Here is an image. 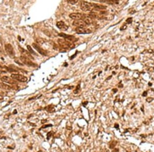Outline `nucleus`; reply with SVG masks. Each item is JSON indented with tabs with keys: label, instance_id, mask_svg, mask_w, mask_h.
<instances>
[{
	"label": "nucleus",
	"instance_id": "f257e3e1",
	"mask_svg": "<svg viewBox=\"0 0 154 152\" xmlns=\"http://www.w3.org/2000/svg\"><path fill=\"white\" fill-rule=\"evenodd\" d=\"M81 9L83 11H92L93 10V4L84 1L81 2Z\"/></svg>",
	"mask_w": 154,
	"mask_h": 152
},
{
	"label": "nucleus",
	"instance_id": "f03ea898",
	"mask_svg": "<svg viewBox=\"0 0 154 152\" xmlns=\"http://www.w3.org/2000/svg\"><path fill=\"white\" fill-rule=\"evenodd\" d=\"M20 60L22 62L23 64L27 65L29 67H37V65L35 64L34 62H33L30 58L25 57L23 55H21L20 57Z\"/></svg>",
	"mask_w": 154,
	"mask_h": 152
},
{
	"label": "nucleus",
	"instance_id": "7ed1b4c3",
	"mask_svg": "<svg viewBox=\"0 0 154 152\" xmlns=\"http://www.w3.org/2000/svg\"><path fill=\"white\" fill-rule=\"evenodd\" d=\"M11 77L15 80H17L21 82H26L27 80V78L26 76L21 74H12L11 75Z\"/></svg>",
	"mask_w": 154,
	"mask_h": 152
},
{
	"label": "nucleus",
	"instance_id": "20e7f679",
	"mask_svg": "<svg viewBox=\"0 0 154 152\" xmlns=\"http://www.w3.org/2000/svg\"><path fill=\"white\" fill-rule=\"evenodd\" d=\"M5 49L9 56L11 57H12L14 56V51L12 46L10 44H6L5 46Z\"/></svg>",
	"mask_w": 154,
	"mask_h": 152
},
{
	"label": "nucleus",
	"instance_id": "39448f33",
	"mask_svg": "<svg viewBox=\"0 0 154 152\" xmlns=\"http://www.w3.org/2000/svg\"><path fill=\"white\" fill-rule=\"evenodd\" d=\"M75 31L78 34H89L91 33L92 31L91 29L85 28H78L77 27L75 29Z\"/></svg>",
	"mask_w": 154,
	"mask_h": 152
},
{
	"label": "nucleus",
	"instance_id": "423d86ee",
	"mask_svg": "<svg viewBox=\"0 0 154 152\" xmlns=\"http://www.w3.org/2000/svg\"><path fill=\"white\" fill-rule=\"evenodd\" d=\"M73 25L74 26H76L78 28H85L87 26V25L82 20H78L74 21L73 23Z\"/></svg>",
	"mask_w": 154,
	"mask_h": 152
},
{
	"label": "nucleus",
	"instance_id": "0eeeda50",
	"mask_svg": "<svg viewBox=\"0 0 154 152\" xmlns=\"http://www.w3.org/2000/svg\"><path fill=\"white\" fill-rule=\"evenodd\" d=\"M32 46L41 54L44 55V56H47V52L45 50L43 49L42 48H41V47H40L38 45H37V44H36V43H33Z\"/></svg>",
	"mask_w": 154,
	"mask_h": 152
},
{
	"label": "nucleus",
	"instance_id": "6e6552de",
	"mask_svg": "<svg viewBox=\"0 0 154 152\" xmlns=\"http://www.w3.org/2000/svg\"><path fill=\"white\" fill-rule=\"evenodd\" d=\"M81 20H83L87 25H91L93 23L92 18L89 15H86V14H83Z\"/></svg>",
	"mask_w": 154,
	"mask_h": 152
},
{
	"label": "nucleus",
	"instance_id": "1a4fd4ad",
	"mask_svg": "<svg viewBox=\"0 0 154 152\" xmlns=\"http://www.w3.org/2000/svg\"><path fill=\"white\" fill-rule=\"evenodd\" d=\"M1 80L3 82H5L6 83L10 84H16V81L14 80L12 78H10L7 76H4L2 78H1Z\"/></svg>",
	"mask_w": 154,
	"mask_h": 152
},
{
	"label": "nucleus",
	"instance_id": "9d476101",
	"mask_svg": "<svg viewBox=\"0 0 154 152\" xmlns=\"http://www.w3.org/2000/svg\"><path fill=\"white\" fill-rule=\"evenodd\" d=\"M19 48V50L20 51L21 53H22L21 55H23V56H24L25 57H27L31 59V60H33V57L31 55V53H30L29 52H28V51H27L26 50H25L23 48H22L21 47H18Z\"/></svg>",
	"mask_w": 154,
	"mask_h": 152
},
{
	"label": "nucleus",
	"instance_id": "9b49d317",
	"mask_svg": "<svg viewBox=\"0 0 154 152\" xmlns=\"http://www.w3.org/2000/svg\"><path fill=\"white\" fill-rule=\"evenodd\" d=\"M57 27L60 29V30H63V31H66L68 28V26L66 25L63 22L60 21L58 22L57 23Z\"/></svg>",
	"mask_w": 154,
	"mask_h": 152
},
{
	"label": "nucleus",
	"instance_id": "f8f14e48",
	"mask_svg": "<svg viewBox=\"0 0 154 152\" xmlns=\"http://www.w3.org/2000/svg\"><path fill=\"white\" fill-rule=\"evenodd\" d=\"M82 16H83V14H81L80 13H70L69 16L71 19L74 20H81Z\"/></svg>",
	"mask_w": 154,
	"mask_h": 152
},
{
	"label": "nucleus",
	"instance_id": "ddd939ff",
	"mask_svg": "<svg viewBox=\"0 0 154 152\" xmlns=\"http://www.w3.org/2000/svg\"><path fill=\"white\" fill-rule=\"evenodd\" d=\"M93 10H103L106 9L107 7L103 5L97 4H93Z\"/></svg>",
	"mask_w": 154,
	"mask_h": 152
},
{
	"label": "nucleus",
	"instance_id": "4468645a",
	"mask_svg": "<svg viewBox=\"0 0 154 152\" xmlns=\"http://www.w3.org/2000/svg\"><path fill=\"white\" fill-rule=\"evenodd\" d=\"M0 88L3 89H4V90H8L10 89L11 87L9 86H8V85L4 83H0Z\"/></svg>",
	"mask_w": 154,
	"mask_h": 152
},
{
	"label": "nucleus",
	"instance_id": "2eb2a0df",
	"mask_svg": "<svg viewBox=\"0 0 154 152\" xmlns=\"http://www.w3.org/2000/svg\"><path fill=\"white\" fill-rule=\"evenodd\" d=\"M48 112L49 113H53L55 112V109L54 108V107H50V106H47L45 108Z\"/></svg>",
	"mask_w": 154,
	"mask_h": 152
},
{
	"label": "nucleus",
	"instance_id": "dca6fc26",
	"mask_svg": "<svg viewBox=\"0 0 154 152\" xmlns=\"http://www.w3.org/2000/svg\"><path fill=\"white\" fill-rule=\"evenodd\" d=\"M27 49H28V50L29 51V52L31 53V54H34V55H37V54L35 52L32 50V48L31 47V46H30V45H27Z\"/></svg>",
	"mask_w": 154,
	"mask_h": 152
},
{
	"label": "nucleus",
	"instance_id": "f3484780",
	"mask_svg": "<svg viewBox=\"0 0 154 152\" xmlns=\"http://www.w3.org/2000/svg\"><path fill=\"white\" fill-rule=\"evenodd\" d=\"M14 62H16L17 64H18V65H19L20 66H23L24 64L22 63V62H21V61L20 60V58H16L14 59Z\"/></svg>",
	"mask_w": 154,
	"mask_h": 152
},
{
	"label": "nucleus",
	"instance_id": "a211bd4d",
	"mask_svg": "<svg viewBox=\"0 0 154 152\" xmlns=\"http://www.w3.org/2000/svg\"><path fill=\"white\" fill-rule=\"evenodd\" d=\"M78 1L79 0H67V2L71 5H74L75 4H76Z\"/></svg>",
	"mask_w": 154,
	"mask_h": 152
},
{
	"label": "nucleus",
	"instance_id": "6ab92c4d",
	"mask_svg": "<svg viewBox=\"0 0 154 152\" xmlns=\"http://www.w3.org/2000/svg\"><path fill=\"white\" fill-rule=\"evenodd\" d=\"M80 89V84H79L78 86L77 87V89H76L74 91V93H75V94L78 93H79V91Z\"/></svg>",
	"mask_w": 154,
	"mask_h": 152
},
{
	"label": "nucleus",
	"instance_id": "aec40b11",
	"mask_svg": "<svg viewBox=\"0 0 154 152\" xmlns=\"http://www.w3.org/2000/svg\"><path fill=\"white\" fill-rule=\"evenodd\" d=\"M131 22H132V18H127V20H126V23L127 24H130Z\"/></svg>",
	"mask_w": 154,
	"mask_h": 152
},
{
	"label": "nucleus",
	"instance_id": "412c9836",
	"mask_svg": "<svg viewBox=\"0 0 154 152\" xmlns=\"http://www.w3.org/2000/svg\"><path fill=\"white\" fill-rule=\"evenodd\" d=\"M51 135H52V132H49L48 133V134H47V140H49L50 139V138L51 137Z\"/></svg>",
	"mask_w": 154,
	"mask_h": 152
},
{
	"label": "nucleus",
	"instance_id": "4be33fe9",
	"mask_svg": "<svg viewBox=\"0 0 154 152\" xmlns=\"http://www.w3.org/2000/svg\"><path fill=\"white\" fill-rule=\"evenodd\" d=\"M52 124H47V125H45L42 127V128H46L49 127H52Z\"/></svg>",
	"mask_w": 154,
	"mask_h": 152
},
{
	"label": "nucleus",
	"instance_id": "5701e85b",
	"mask_svg": "<svg viewBox=\"0 0 154 152\" xmlns=\"http://www.w3.org/2000/svg\"><path fill=\"white\" fill-rule=\"evenodd\" d=\"M126 28H127V26H126V25H123V27H122V30H124V29H126Z\"/></svg>",
	"mask_w": 154,
	"mask_h": 152
},
{
	"label": "nucleus",
	"instance_id": "b1692460",
	"mask_svg": "<svg viewBox=\"0 0 154 152\" xmlns=\"http://www.w3.org/2000/svg\"><path fill=\"white\" fill-rule=\"evenodd\" d=\"M88 104V102L87 101H86V102H83V105L85 107L86 105H87Z\"/></svg>",
	"mask_w": 154,
	"mask_h": 152
},
{
	"label": "nucleus",
	"instance_id": "393cba45",
	"mask_svg": "<svg viewBox=\"0 0 154 152\" xmlns=\"http://www.w3.org/2000/svg\"><path fill=\"white\" fill-rule=\"evenodd\" d=\"M146 93H147V92H144V93H143V94L142 95H143V96H145L146 95V94H146Z\"/></svg>",
	"mask_w": 154,
	"mask_h": 152
},
{
	"label": "nucleus",
	"instance_id": "a878e982",
	"mask_svg": "<svg viewBox=\"0 0 154 152\" xmlns=\"http://www.w3.org/2000/svg\"><path fill=\"white\" fill-rule=\"evenodd\" d=\"M2 99H3V97L2 96L0 95V100H2Z\"/></svg>",
	"mask_w": 154,
	"mask_h": 152
},
{
	"label": "nucleus",
	"instance_id": "bb28decb",
	"mask_svg": "<svg viewBox=\"0 0 154 152\" xmlns=\"http://www.w3.org/2000/svg\"><path fill=\"white\" fill-rule=\"evenodd\" d=\"M14 112H13V114H15V113H17V110H14Z\"/></svg>",
	"mask_w": 154,
	"mask_h": 152
},
{
	"label": "nucleus",
	"instance_id": "cd10ccee",
	"mask_svg": "<svg viewBox=\"0 0 154 152\" xmlns=\"http://www.w3.org/2000/svg\"><path fill=\"white\" fill-rule=\"evenodd\" d=\"M2 68V66H1V65H0V68Z\"/></svg>",
	"mask_w": 154,
	"mask_h": 152
},
{
	"label": "nucleus",
	"instance_id": "c85d7f7f",
	"mask_svg": "<svg viewBox=\"0 0 154 152\" xmlns=\"http://www.w3.org/2000/svg\"><path fill=\"white\" fill-rule=\"evenodd\" d=\"M0 51H1V47H0Z\"/></svg>",
	"mask_w": 154,
	"mask_h": 152
}]
</instances>
